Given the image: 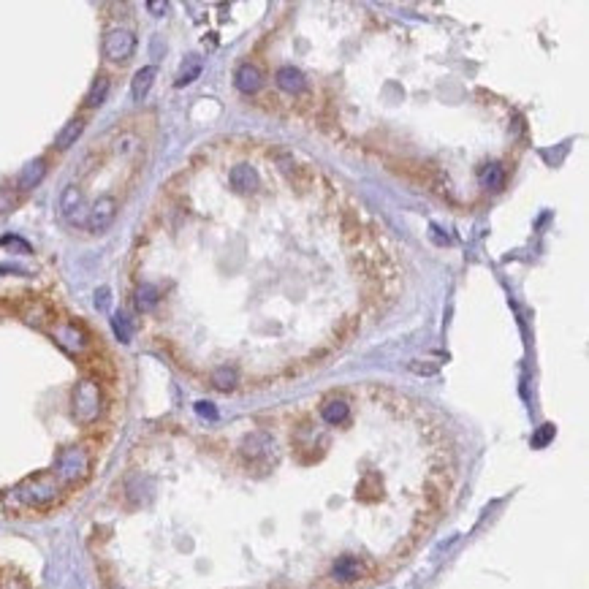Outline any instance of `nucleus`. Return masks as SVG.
<instances>
[{
    "label": "nucleus",
    "instance_id": "nucleus-15",
    "mask_svg": "<svg viewBox=\"0 0 589 589\" xmlns=\"http://www.w3.org/2000/svg\"><path fill=\"white\" fill-rule=\"evenodd\" d=\"M201 69H204V63H201V57H198V55L185 57V63H182V69H179L177 82H174V84H177V87H185V84H191L193 79H198Z\"/></svg>",
    "mask_w": 589,
    "mask_h": 589
},
{
    "label": "nucleus",
    "instance_id": "nucleus-22",
    "mask_svg": "<svg viewBox=\"0 0 589 589\" xmlns=\"http://www.w3.org/2000/svg\"><path fill=\"white\" fill-rule=\"evenodd\" d=\"M196 413H198L201 418H209V421H215V418H218V411H215L209 402H196Z\"/></svg>",
    "mask_w": 589,
    "mask_h": 589
},
{
    "label": "nucleus",
    "instance_id": "nucleus-4",
    "mask_svg": "<svg viewBox=\"0 0 589 589\" xmlns=\"http://www.w3.org/2000/svg\"><path fill=\"white\" fill-rule=\"evenodd\" d=\"M134 49H136V36L131 30L117 28L104 36V55L114 60V63H125L128 57L134 55Z\"/></svg>",
    "mask_w": 589,
    "mask_h": 589
},
{
    "label": "nucleus",
    "instance_id": "nucleus-17",
    "mask_svg": "<svg viewBox=\"0 0 589 589\" xmlns=\"http://www.w3.org/2000/svg\"><path fill=\"white\" fill-rule=\"evenodd\" d=\"M106 96H109V79H106V76H98L96 82L90 84V90H87V98H84V106L96 109V106H101V104L106 101Z\"/></svg>",
    "mask_w": 589,
    "mask_h": 589
},
{
    "label": "nucleus",
    "instance_id": "nucleus-7",
    "mask_svg": "<svg viewBox=\"0 0 589 589\" xmlns=\"http://www.w3.org/2000/svg\"><path fill=\"white\" fill-rule=\"evenodd\" d=\"M52 337H55L66 351H71V353H76V351L84 348V334L76 329L74 323H60V326H55V329H52Z\"/></svg>",
    "mask_w": 589,
    "mask_h": 589
},
{
    "label": "nucleus",
    "instance_id": "nucleus-26",
    "mask_svg": "<svg viewBox=\"0 0 589 589\" xmlns=\"http://www.w3.org/2000/svg\"><path fill=\"white\" fill-rule=\"evenodd\" d=\"M106 302H109V291H106V288H98V293H96L98 310H106Z\"/></svg>",
    "mask_w": 589,
    "mask_h": 589
},
{
    "label": "nucleus",
    "instance_id": "nucleus-8",
    "mask_svg": "<svg viewBox=\"0 0 589 589\" xmlns=\"http://www.w3.org/2000/svg\"><path fill=\"white\" fill-rule=\"evenodd\" d=\"M228 179H231V185L236 188L239 193H247L253 191L256 185H258V174H256V168L250 163H236L231 168V174H228Z\"/></svg>",
    "mask_w": 589,
    "mask_h": 589
},
{
    "label": "nucleus",
    "instance_id": "nucleus-5",
    "mask_svg": "<svg viewBox=\"0 0 589 589\" xmlns=\"http://www.w3.org/2000/svg\"><path fill=\"white\" fill-rule=\"evenodd\" d=\"M114 215H117V198H111V196H101V198H96V204L87 209V228L90 231H106L111 226V220H114Z\"/></svg>",
    "mask_w": 589,
    "mask_h": 589
},
{
    "label": "nucleus",
    "instance_id": "nucleus-10",
    "mask_svg": "<svg viewBox=\"0 0 589 589\" xmlns=\"http://www.w3.org/2000/svg\"><path fill=\"white\" fill-rule=\"evenodd\" d=\"M261 71H258V66H253V63H245V66H239L236 69V87L242 90V93H256L261 87Z\"/></svg>",
    "mask_w": 589,
    "mask_h": 589
},
{
    "label": "nucleus",
    "instance_id": "nucleus-14",
    "mask_svg": "<svg viewBox=\"0 0 589 589\" xmlns=\"http://www.w3.org/2000/svg\"><path fill=\"white\" fill-rule=\"evenodd\" d=\"M361 573H364V568H361V562H358L356 557H343V560L334 565V575H337L340 581H358Z\"/></svg>",
    "mask_w": 589,
    "mask_h": 589
},
{
    "label": "nucleus",
    "instance_id": "nucleus-20",
    "mask_svg": "<svg viewBox=\"0 0 589 589\" xmlns=\"http://www.w3.org/2000/svg\"><path fill=\"white\" fill-rule=\"evenodd\" d=\"M111 329H114V334H117L120 343H131L134 326H131V318L125 316V313H117V316L111 318Z\"/></svg>",
    "mask_w": 589,
    "mask_h": 589
},
{
    "label": "nucleus",
    "instance_id": "nucleus-13",
    "mask_svg": "<svg viewBox=\"0 0 589 589\" xmlns=\"http://www.w3.org/2000/svg\"><path fill=\"white\" fill-rule=\"evenodd\" d=\"M82 131H84V120L82 117H76V120H71L60 134H57V139H55V147L57 150H69L71 144H76V139L82 136Z\"/></svg>",
    "mask_w": 589,
    "mask_h": 589
},
{
    "label": "nucleus",
    "instance_id": "nucleus-11",
    "mask_svg": "<svg viewBox=\"0 0 589 589\" xmlns=\"http://www.w3.org/2000/svg\"><path fill=\"white\" fill-rule=\"evenodd\" d=\"M44 174H46V161L44 158H39V161H33V163L25 166V171L19 174V191H30V188H36L39 182L44 179Z\"/></svg>",
    "mask_w": 589,
    "mask_h": 589
},
{
    "label": "nucleus",
    "instance_id": "nucleus-21",
    "mask_svg": "<svg viewBox=\"0 0 589 589\" xmlns=\"http://www.w3.org/2000/svg\"><path fill=\"white\" fill-rule=\"evenodd\" d=\"M212 383H215V388H220V391H231L233 386H236V370L220 367V370L212 372Z\"/></svg>",
    "mask_w": 589,
    "mask_h": 589
},
{
    "label": "nucleus",
    "instance_id": "nucleus-9",
    "mask_svg": "<svg viewBox=\"0 0 589 589\" xmlns=\"http://www.w3.org/2000/svg\"><path fill=\"white\" fill-rule=\"evenodd\" d=\"M274 84H277L283 93H288V96L304 93V76L296 69H280L274 74Z\"/></svg>",
    "mask_w": 589,
    "mask_h": 589
},
{
    "label": "nucleus",
    "instance_id": "nucleus-18",
    "mask_svg": "<svg viewBox=\"0 0 589 589\" xmlns=\"http://www.w3.org/2000/svg\"><path fill=\"white\" fill-rule=\"evenodd\" d=\"M158 299H161V293H158V288L150 286V283H141V286L136 288V307L141 313H150L152 307L158 304Z\"/></svg>",
    "mask_w": 589,
    "mask_h": 589
},
{
    "label": "nucleus",
    "instance_id": "nucleus-2",
    "mask_svg": "<svg viewBox=\"0 0 589 589\" xmlns=\"http://www.w3.org/2000/svg\"><path fill=\"white\" fill-rule=\"evenodd\" d=\"M90 473V456L84 448H69L57 456L55 462V475L63 483H76Z\"/></svg>",
    "mask_w": 589,
    "mask_h": 589
},
{
    "label": "nucleus",
    "instance_id": "nucleus-16",
    "mask_svg": "<svg viewBox=\"0 0 589 589\" xmlns=\"http://www.w3.org/2000/svg\"><path fill=\"white\" fill-rule=\"evenodd\" d=\"M321 416H323L326 424H343L345 418H348V405H345L343 399H329V402H323Z\"/></svg>",
    "mask_w": 589,
    "mask_h": 589
},
{
    "label": "nucleus",
    "instance_id": "nucleus-24",
    "mask_svg": "<svg viewBox=\"0 0 589 589\" xmlns=\"http://www.w3.org/2000/svg\"><path fill=\"white\" fill-rule=\"evenodd\" d=\"M0 589H28V584L22 578H14V575H6L0 578Z\"/></svg>",
    "mask_w": 589,
    "mask_h": 589
},
{
    "label": "nucleus",
    "instance_id": "nucleus-3",
    "mask_svg": "<svg viewBox=\"0 0 589 589\" xmlns=\"http://www.w3.org/2000/svg\"><path fill=\"white\" fill-rule=\"evenodd\" d=\"M19 500L22 503H28V505H36V508H44L49 505L52 500H55L57 494H60V489H57V480L55 475H36V478L25 480L22 486H19Z\"/></svg>",
    "mask_w": 589,
    "mask_h": 589
},
{
    "label": "nucleus",
    "instance_id": "nucleus-23",
    "mask_svg": "<svg viewBox=\"0 0 589 589\" xmlns=\"http://www.w3.org/2000/svg\"><path fill=\"white\" fill-rule=\"evenodd\" d=\"M551 438H554V426H543V429H540V432L535 435L533 445H535V448H540V445H546Z\"/></svg>",
    "mask_w": 589,
    "mask_h": 589
},
{
    "label": "nucleus",
    "instance_id": "nucleus-6",
    "mask_svg": "<svg viewBox=\"0 0 589 589\" xmlns=\"http://www.w3.org/2000/svg\"><path fill=\"white\" fill-rule=\"evenodd\" d=\"M60 212H63V218L69 220L71 226H84L87 223V206H84L79 188L69 185L63 191V196H60Z\"/></svg>",
    "mask_w": 589,
    "mask_h": 589
},
{
    "label": "nucleus",
    "instance_id": "nucleus-1",
    "mask_svg": "<svg viewBox=\"0 0 589 589\" xmlns=\"http://www.w3.org/2000/svg\"><path fill=\"white\" fill-rule=\"evenodd\" d=\"M74 418L79 424H93L101 413V388L96 381H82L74 388Z\"/></svg>",
    "mask_w": 589,
    "mask_h": 589
},
{
    "label": "nucleus",
    "instance_id": "nucleus-12",
    "mask_svg": "<svg viewBox=\"0 0 589 589\" xmlns=\"http://www.w3.org/2000/svg\"><path fill=\"white\" fill-rule=\"evenodd\" d=\"M152 82H155V69H152V66L139 69L136 76H134V82H131V96H134V101H144L147 93H150Z\"/></svg>",
    "mask_w": 589,
    "mask_h": 589
},
{
    "label": "nucleus",
    "instance_id": "nucleus-25",
    "mask_svg": "<svg viewBox=\"0 0 589 589\" xmlns=\"http://www.w3.org/2000/svg\"><path fill=\"white\" fill-rule=\"evenodd\" d=\"M147 9H150L155 16H163V11L168 9V3H166V0H150V3H147Z\"/></svg>",
    "mask_w": 589,
    "mask_h": 589
},
{
    "label": "nucleus",
    "instance_id": "nucleus-19",
    "mask_svg": "<svg viewBox=\"0 0 589 589\" xmlns=\"http://www.w3.org/2000/svg\"><path fill=\"white\" fill-rule=\"evenodd\" d=\"M503 182H505V171H503V166H486L483 168V174H480V185L483 188H489V191H497V188H503Z\"/></svg>",
    "mask_w": 589,
    "mask_h": 589
}]
</instances>
